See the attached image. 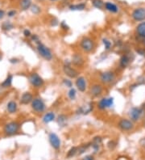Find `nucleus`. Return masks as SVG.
<instances>
[{"instance_id":"nucleus-45","label":"nucleus","mask_w":145,"mask_h":160,"mask_svg":"<svg viewBox=\"0 0 145 160\" xmlns=\"http://www.w3.org/2000/svg\"><path fill=\"white\" fill-rule=\"evenodd\" d=\"M40 1H42V0H40Z\"/></svg>"},{"instance_id":"nucleus-33","label":"nucleus","mask_w":145,"mask_h":160,"mask_svg":"<svg viewBox=\"0 0 145 160\" xmlns=\"http://www.w3.org/2000/svg\"><path fill=\"white\" fill-rule=\"evenodd\" d=\"M2 28L3 30H5V31H9V30L12 29L13 28V24L12 23H11L10 22H4V23L2 24Z\"/></svg>"},{"instance_id":"nucleus-6","label":"nucleus","mask_w":145,"mask_h":160,"mask_svg":"<svg viewBox=\"0 0 145 160\" xmlns=\"http://www.w3.org/2000/svg\"><path fill=\"white\" fill-rule=\"evenodd\" d=\"M19 129V124L16 121H11L4 126V134L6 136H13L18 133Z\"/></svg>"},{"instance_id":"nucleus-32","label":"nucleus","mask_w":145,"mask_h":160,"mask_svg":"<svg viewBox=\"0 0 145 160\" xmlns=\"http://www.w3.org/2000/svg\"><path fill=\"white\" fill-rule=\"evenodd\" d=\"M103 43L106 50H110V49L112 48V44H111V42H110L108 39H106V38H103Z\"/></svg>"},{"instance_id":"nucleus-31","label":"nucleus","mask_w":145,"mask_h":160,"mask_svg":"<svg viewBox=\"0 0 145 160\" xmlns=\"http://www.w3.org/2000/svg\"><path fill=\"white\" fill-rule=\"evenodd\" d=\"M76 95H77V92H76V90L74 88H73V87H71L70 90L68 92V96H69V98L71 100H74L75 98H76Z\"/></svg>"},{"instance_id":"nucleus-20","label":"nucleus","mask_w":145,"mask_h":160,"mask_svg":"<svg viewBox=\"0 0 145 160\" xmlns=\"http://www.w3.org/2000/svg\"><path fill=\"white\" fill-rule=\"evenodd\" d=\"M56 119V116L53 112H48L47 113H45V116L42 118V121L45 124H48L52 121H53Z\"/></svg>"},{"instance_id":"nucleus-3","label":"nucleus","mask_w":145,"mask_h":160,"mask_svg":"<svg viewBox=\"0 0 145 160\" xmlns=\"http://www.w3.org/2000/svg\"><path fill=\"white\" fill-rule=\"evenodd\" d=\"M135 38L139 43L145 46V21L139 23L135 28Z\"/></svg>"},{"instance_id":"nucleus-27","label":"nucleus","mask_w":145,"mask_h":160,"mask_svg":"<svg viewBox=\"0 0 145 160\" xmlns=\"http://www.w3.org/2000/svg\"><path fill=\"white\" fill-rule=\"evenodd\" d=\"M85 8H86V4H75V5L69 6V9L72 11H83Z\"/></svg>"},{"instance_id":"nucleus-39","label":"nucleus","mask_w":145,"mask_h":160,"mask_svg":"<svg viewBox=\"0 0 145 160\" xmlns=\"http://www.w3.org/2000/svg\"><path fill=\"white\" fill-rule=\"evenodd\" d=\"M61 28H63L64 30H69V27L67 26V24L64 23V21H63V22L61 23Z\"/></svg>"},{"instance_id":"nucleus-37","label":"nucleus","mask_w":145,"mask_h":160,"mask_svg":"<svg viewBox=\"0 0 145 160\" xmlns=\"http://www.w3.org/2000/svg\"><path fill=\"white\" fill-rule=\"evenodd\" d=\"M23 35L25 37H30V36H32V34H31V32L29 31V30L26 29L23 31Z\"/></svg>"},{"instance_id":"nucleus-36","label":"nucleus","mask_w":145,"mask_h":160,"mask_svg":"<svg viewBox=\"0 0 145 160\" xmlns=\"http://www.w3.org/2000/svg\"><path fill=\"white\" fill-rule=\"evenodd\" d=\"M136 52L138 53L139 55L145 57V48H139V49H136Z\"/></svg>"},{"instance_id":"nucleus-4","label":"nucleus","mask_w":145,"mask_h":160,"mask_svg":"<svg viewBox=\"0 0 145 160\" xmlns=\"http://www.w3.org/2000/svg\"><path fill=\"white\" fill-rule=\"evenodd\" d=\"M99 78L100 82H102L103 84L109 85L115 80L116 75L115 74V72L111 71V70H107V71L102 72L100 74Z\"/></svg>"},{"instance_id":"nucleus-30","label":"nucleus","mask_w":145,"mask_h":160,"mask_svg":"<svg viewBox=\"0 0 145 160\" xmlns=\"http://www.w3.org/2000/svg\"><path fill=\"white\" fill-rule=\"evenodd\" d=\"M77 150H78V148L77 147H72L70 150L68 151L67 153V157L68 158H72V157L75 156L77 154Z\"/></svg>"},{"instance_id":"nucleus-1","label":"nucleus","mask_w":145,"mask_h":160,"mask_svg":"<svg viewBox=\"0 0 145 160\" xmlns=\"http://www.w3.org/2000/svg\"><path fill=\"white\" fill-rule=\"evenodd\" d=\"M80 47L83 52L90 53L93 52L95 49V41L91 37L84 36L80 41Z\"/></svg>"},{"instance_id":"nucleus-22","label":"nucleus","mask_w":145,"mask_h":160,"mask_svg":"<svg viewBox=\"0 0 145 160\" xmlns=\"http://www.w3.org/2000/svg\"><path fill=\"white\" fill-rule=\"evenodd\" d=\"M104 7L106 11H108L111 13H117L119 11V7L111 2H106V4H104Z\"/></svg>"},{"instance_id":"nucleus-28","label":"nucleus","mask_w":145,"mask_h":160,"mask_svg":"<svg viewBox=\"0 0 145 160\" xmlns=\"http://www.w3.org/2000/svg\"><path fill=\"white\" fill-rule=\"evenodd\" d=\"M91 146V143L86 144V145H82V146H81L80 147H77L78 148V150H77V154L80 155V154H82L85 152H86V150L89 149V147Z\"/></svg>"},{"instance_id":"nucleus-13","label":"nucleus","mask_w":145,"mask_h":160,"mask_svg":"<svg viewBox=\"0 0 145 160\" xmlns=\"http://www.w3.org/2000/svg\"><path fill=\"white\" fill-rule=\"evenodd\" d=\"M114 105V98L109 97V98H103L100 100L98 103V108L100 110H105L106 108H111Z\"/></svg>"},{"instance_id":"nucleus-9","label":"nucleus","mask_w":145,"mask_h":160,"mask_svg":"<svg viewBox=\"0 0 145 160\" xmlns=\"http://www.w3.org/2000/svg\"><path fill=\"white\" fill-rule=\"evenodd\" d=\"M28 80L32 86H33L35 88H40L45 84L44 79L37 73H32L28 76Z\"/></svg>"},{"instance_id":"nucleus-24","label":"nucleus","mask_w":145,"mask_h":160,"mask_svg":"<svg viewBox=\"0 0 145 160\" xmlns=\"http://www.w3.org/2000/svg\"><path fill=\"white\" fill-rule=\"evenodd\" d=\"M12 79L13 77L11 75H9L6 78L3 82V83L1 84V87H3V88H7V87H10L11 86V83H12Z\"/></svg>"},{"instance_id":"nucleus-18","label":"nucleus","mask_w":145,"mask_h":160,"mask_svg":"<svg viewBox=\"0 0 145 160\" xmlns=\"http://www.w3.org/2000/svg\"><path fill=\"white\" fill-rule=\"evenodd\" d=\"M131 62H132L131 57L128 54H124L121 57V58L119 60V67L122 69L126 68Z\"/></svg>"},{"instance_id":"nucleus-15","label":"nucleus","mask_w":145,"mask_h":160,"mask_svg":"<svg viewBox=\"0 0 145 160\" xmlns=\"http://www.w3.org/2000/svg\"><path fill=\"white\" fill-rule=\"evenodd\" d=\"M75 85L77 87V89L81 92H85L87 88V83L86 79L82 77V76H79L76 78V82H75Z\"/></svg>"},{"instance_id":"nucleus-29","label":"nucleus","mask_w":145,"mask_h":160,"mask_svg":"<svg viewBox=\"0 0 145 160\" xmlns=\"http://www.w3.org/2000/svg\"><path fill=\"white\" fill-rule=\"evenodd\" d=\"M92 4L93 7H96L98 9H102L104 7V3L102 0H92Z\"/></svg>"},{"instance_id":"nucleus-19","label":"nucleus","mask_w":145,"mask_h":160,"mask_svg":"<svg viewBox=\"0 0 145 160\" xmlns=\"http://www.w3.org/2000/svg\"><path fill=\"white\" fill-rule=\"evenodd\" d=\"M102 142H103V140H102L101 137H95L93 139V142L91 143V146L93 148L94 153H97L99 150L100 146L102 144Z\"/></svg>"},{"instance_id":"nucleus-16","label":"nucleus","mask_w":145,"mask_h":160,"mask_svg":"<svg viewBox=\"0 0 145 160\" xmlns=\"http://www.w3.org/2000/svg\"><path fill=\"white\" fill-rule=\"evenodd\" d=\"M71 63L73 65H75V66H79V67H81V66H82L85 64V59H84L83 56L81 55V53H76L72 57Z\"/></svg>"},{"instance_id":"nucleus-23","label":"nucleus","mask_w":145,"mask_h":160,"mask_svg":"<svg viewBox=\"0 0 145 160\" xmlns=\"http://www.w3.org/2000/svg\"><path fill=\"white\" fill-rule=\"evenodd\" d=\"M17 108H18V106H17V104H16V101H10L7 105H6V109H7V112L9 113H15L16 111H17Z\"/></svg>"},{"instance_id":"nucleus-8","label":"nucleus","mask_w":145,"mask_h":160,"mask_svg":"<svg viewBox=\"0 0 145 160\" xmlns=\"http://www.w3.org/2000/svg\"><path fill=\"white\" fill-rule=\"evenodd\" d=\"M31 106L33 111L36 113H42L45 111L46 106L45 102L40 98H34L31 103Z\"/></svg>"},{"instance_id":"nucleus-12","label":"nucleus","mask_w":145,"mask_h":160,"mask_svg":"<svg viewBox=\"0 0 145 160\" xmlns=\"http://www.w3.org/2000/svg\"><path fill=\"white\" fill-rule=\"evenodd\" d=\"M48 140L49 143L52 146V147L55 150H59L61 148V142L60 137H58V135L55 133H50L48 135Z\"/></svg>"},{"instance_id":"nucleus-25","label":"nucleus","mask_w":145,"mask_h":160,"mask_svg":"<svg viewBox=\"0 0 145 160\" xmlns=\"http://www.w3.org/2000/svg\"><path fill=\"white\" fill-rule=\"evenodd\" d=\"M20 7L23 11L28 10L32 7V0H21L20 1Z\"/></svg>"},{"instance_id":"nucleus-41","label":"nucleus","mask_w":145,"mask_h":160,"mask_svg":"<svg viewBox=\"0 0 145 160\" xmlns=\"http://www.w3.org/2000/svg\"><path fill=\"white\" fill-rule=\"evenodd\" d=\"M16 11H9V12H8V16H9L10 17H12V16H15V15H16Z\"/></svg>"},{"instance_id":"nucleus-42","label":"nucleus","mask_w":145,"mask_h":160,"mask_svg":"<svg viewBox=\"0 0 145 160\" xmlns=\"http://www.w3.org/2000/svg\"><path fill=\"white\" fill-rule=\"evenodd\" d=\"M4 16V11L2 10H0V19H2Z\"/></svg>"},{"instance_id":"nucleus-26","label":"nucleus","mask_w":145,"mask_h":160,"mask_svg":"<svg viewBox=\"0 0 145 160\" xmlns=\"http://www.w3.org/2000/svg\"><path fill=\"white\" fill-rule=\"evenodd\" d=\"M68 117L67 116H65L64 114H61L60 116H58L57 119V123L59 125H61V126H64L65 124H66V122H67Z\"/></svg>"},{"instance_id":"nucleus-11","label":"nucleus","mask_w":145,"mask_h":160,"mask_svg":"<svg viewBox=\"0 0 145 160\" xmlns=\"http://www.w3.org/2000/svg\"><path fill=\"white\" fill-rule=\"evenodd\" d=\"M63 72L69 78H77L79 75V72L75 68L72 67L70 64H64L63 65Z\"/></svg>"},{"instance_id":"nucleus-5","label":"nucleus","mask_w":145,"mask_h":160,"mask_svg":"<svg viewBox=\"0 0 145 160\" xmlns=\"http://www.w3.org/2000/svg\"><path fill=\"white\" fill-rule=\"evenodd\" d=\"M144 112L145 110L144 108L133 107L129 111V117H130V119L133 122H136V121H139L143 117V116L144 115Z\"/></svg>"},{"instance_id":"nucleus-17","label":"nucleus","mask_w":145,"mask_h":160,"mask_svg":"<svg viewBox=\"0 0 145 160\" xmlns=\"http://www.w3.org/2000/svg\"><path fill=\"white\" fill-rule=\"evenodd\" d=\"M32 100H33V95L31 92H24L20 98V103L24 105L32 103Z\"/></svg>"},{"instance_id":"nucleus-7","label":"nucleus","mask_w":145,"mask_h":160,"mask_svg":"<svg viewBox=\"0 0 145 160\" xmlns=\"http://www.w3.org/2000/svg\"><path fill=\"white\" fill-rule=\"evenodd\" d=\"M118 127L123 132H130L133 130V129L135 128V124L132 120L122 118L118 122Z\"/></svg>"},{"instance_id":"nucleus-14","label":"nucleus","mask_w":145,"mask_h":160,"mask_svg":"<svg viewBox=\"0 0 145 160\" xmlns=\"http://www.w3.org/2000/svg\"><path fill=\"white\" fill-rule=\"evenodd\" d=\"M103 92V87L100 83H94L91 86L90 89V95H92L94 98H98L102 95Z\"/></svg>"},{"instance_id":"nucleus-40","label":"nucleus","mask_w":145,"mask_h":160,"mask_svg":"<svg viewBox=\"0 0 145 160\" xmlns=\"http://www.w3.org/2000/svg\"><path fill=\"white\" fill-rule=\"evenodd\" d=\"M51 22H52V23H51L52 26H57V25L58 24V21H57V19L52 20Z\"/></svg>"},{"instance_id":"nucleus-43","label":"nucleus","mask_w":145,"mask_h":160,"mask_svg":"<svg viewBox=\"0 0 145 160\" xmlns=\"http://www.w3.org/2000/svg\"><path fill=\"white\" fill-rule=\"evenodd\" d=\"M2 58H3V56H2V54L0 53V61H1V59H2Z\"/></svg>"},{"instance_id":"nucleus-2","label":"nucleus","mask_w":145,"mask_h":160,"mask_svg":"<svg viewBox=\"0 0 145 160\" xmlns=\"http://www.w3.org/2000/svg\"><path fill=\"white\" fill-rule=\"evenodd\" d=\"M36 49H37L39 54L43 58L45 59L46 61H51L52 58H53L51 49L48 48L46 46H45L44 44H42L41 42L37 43Z\"/></svg>"},{"instance_id":"nucleus-34","label":"nucleus","mask_w":145,"mask_h":160,"mask_svg":"<svg viewBox=\"0 0 145 160\" xmlns=\"http://www.w3.org/2000/svg\"><path fill=\"white\" fill-rule=\"evenodd\" d=\"M63 84H64L65 87H69V88H71V87H73V82L71 81L69 78H64V79H63Z\"/></svg>"},{"instance_id":"nucleus-35","label":"nucleus","mask_w":145,"mask_h":160,"mask_svg":"<svg viewBox=\"0 0 145 160\" xmlns=\"http://www.w3.org/2000/svg\"><path fill=\"white\" fill-rule=\"evenodd\" d=\"M31 11H32V13L39 14L40 12V8L37 5H32V7H31Z\"/></svg>"},{"instance_id":"nucleus-21","label":"nucleus","mask_w":145,"mask_h":160,"mask_svg":"<svg viewBox=\"0 0 145 160\" xmlns=\"http://www.w3.org/2000/svg\"><path fill=\"white\" fill-rule=\"evenodd\" d=\"M92 110H93V104H90L89 105L82 106L80 108H78V110L77 111V114H88Z\"/></svg>"},{"instance_id":"nucleus-38","label":"nucleus","mask_w":145,"mask_h":160,"mask_svg":"<svg viewBox=\"0 0 145 160\" xmlns=\"http://www.w3.org/2000/svg\"><path fill=\"white\" fill-rule=\"evenodd\" d=\"M93 155H86V156H85L82 159V160H93Z\"/></svg>"},{"instance_id":"nucleus-10","label":"nucleus","mask_w":145,"mask_h":160,"mask_svg":"<svg viewBox=\"0 0 145 160\" xmlns=\"http://www.w3.org/2000/svg\"><path fill=\"white\" fill-rule=\"evenodd\" d=\"M132 17L136 22H144L145 21V8L138 7L132 11Z\"/></svg>"},{"instance_id":"nucleus-44","label":"nucleus","mask_w":145,"mask_h":160,"mask_svg":"<svg viewBox=\"0 0 145 160\" xmlns=\"http://www.w3.org/2000/svg\"><path fill=\"white\" fill-rule=\"evenodd\" d=\"M51 1H57V0H51Z\"/></svg>"}]
</instances>
